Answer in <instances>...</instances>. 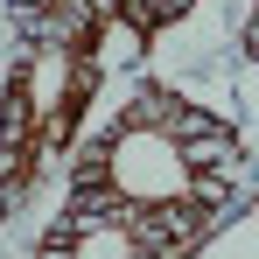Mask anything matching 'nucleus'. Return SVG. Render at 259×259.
Returning a JSON list of instances; mask_svg holds the SVG:
<instances>
[{
	"label": "nucleus",
	"instance_id": "f257e3e1",
	"mask_svg": "<svg viewBox=\"0 0 259 259\" xmlns=\"http://www.w3.org/2000/svg\"><path fill=\"white\" fill-rule=\"evenodd\" d=\"M70 189L217 224L238 189V133L175 91H140L70 161Z\"/></svg>",
	"mask_w": 259,
	"mask_h": 259
},
{
	"label": "nucleus",
	"instance_id": "f03ea898",
	"mask_svg": "<svg viewBox=\"0 0 259 259\" xmlns=\"http://www.w3.org/2000/svg\"><path fill=\"white\" fill-rule=\"evenodd\" d=\"M21 42L28 49L7 77V105H0V210H14L28 196V182L70 140L84 98L98 91V70L112 63L98 42H42V35H21Z\"/></svg>",
	"mask_w": 259,
	"mask_h": 259
},
{
	"label": "nucleus",
	"instance_id": "7ed1b4c3",
	"mask_svg": "<svg viewBox=\"0 0 259 259\" xmlns=\"http://www.w3.org/2000/svg\"><path fill=\"white\" fill-rule=\"evenodd\" d=\"M217 224L203 217H168L140 210L119 196H91V189H63V217L49 224L35 259H189Z\"/></svg>",
	"mask_w": 259,
	"mask_h": 259
},
{
	"label": "nucleus",
	"instance_id": "20e7f679",
	"mask_svg": "<svg viewBox=\"0 0 259 259\" xmlns=\"http://www.w3.org/2000/svg\"><path fill=\"white\" fill-rule=\"evenodd\" d=\"M7 7H14V28L42 35V42H98L105 56H112V42H126L119 35V0H7Z\"/></svg>",
	"mask_w": 259,
	"mask_h": 259
},
{
	"label": "nucleus",
	"instance_id": "39448f33",
	"mask_svg": "<svg viewBox=\"0 0 259 259\" xmlns=\"http://www.w3.org/2000/svg\"><path fill=\"white\" fill-rule=\"evenodd\" d=\"M182 7H189V0H119V35L140 49L154 28H161V21H175Z\"/></svg>",
	"mask_w": 259,
	"mask_h": 259
},
{
	"label": "nucleus",
	"instance_id": "423d86ee",
	"mask_svg": "<svg viewBox=\"0 0 259 259\" xmlns=\"http://www.w3.org/2000/svg\"><path fill=\"white\" fill-rule=\"evenodd\" d=\"M245 49L259 56V7H252V21H245Z\"/></svg>",
	"mask_w": 259,
	"mask_h": 259
}]
</instances>
